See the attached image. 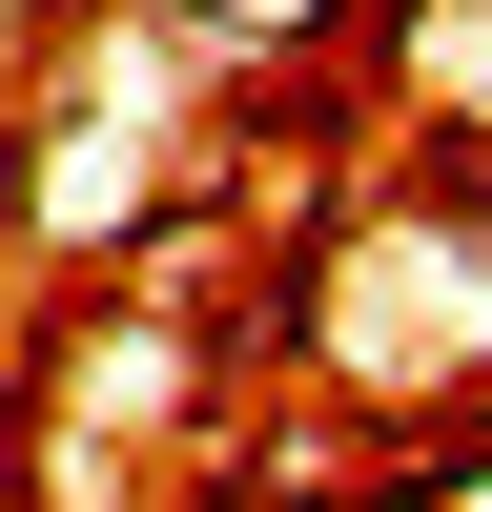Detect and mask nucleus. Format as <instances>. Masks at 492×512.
Listing matches in <instances>:
<instances>
[{"label":"nucleus","instance_id":"f257e3e1","mask_svg":"<svg viewBox=\"0 0 492 512\" xmlns=\"http://www.w3.org/2000/svg\"><path fill=\"white\" fill-rule=\"evenodd\" d=\"M390 205L492 287V123H451V103H431V123H410V164H390Z\"/></svg>","mask_w":492,"mask_h":512},{"label":"nucleus","instance_id":"f03ea898","mask_svg":"<svg viewBox=\"0 0 492 512\" xmlns=\"http://www.w3.org/2000/svg\"><path fill=\"white\" fill-rule=\"evenodd\" d=\"M62 21H82V0H0V41H62Z\"/></svg>","mask_w":492,"mask_h":512}]
</instances>
